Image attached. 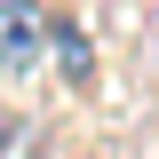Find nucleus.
<instances>
[{
    "label": "nucleus",
    "instance_id": "nucleus-2",
    "mask_svg": "<svg viewBox=\"0 0 159 159\" xmlns=\"http://www.w3.org/2000/svg\"><path fill=\"white\" fill-rule=\"evenodd\" d=\"M48 56L64 64V80H72V88H88V80H96V48H88V32H80L72 16H48Z\"/></svg>",
    "mask_w": 159,
    "mask_h": 159
},
{
    "label": "nucleus",
    "instance_id": "nucleus-3",
    "mask_svg": "<svg viewBox=\"0 0 159 159\" xmlns=\"http://www.w3.org/2000/svg\"><path fill=\"white\" fill-rule=\"evenodd\" d=\"M8 143H16V127H8V119H0V151H8Z\"/></svg>",
    "mask_w": 159,
    "mask_h": 159
},
{
    "label": "nucleus",
    "instance_id": "nucleus-1",
    "mask_svg": "<svg viewBox=\"0 0 159 159\" xmlns=\"http://www.w3.org/2000/svg\"><path fill=\"white\" fill-rule=\"evenodd\" d=\"M40 56H48V8L40 0H0V72L24 80Z\"/></svg>",
    "mask_w": 159,
    "mask_h": 159
}]
</instances>
